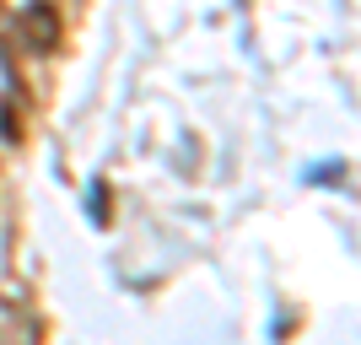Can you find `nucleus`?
<instances>
[{
    "mask_svg": "<svg viewBox=\"0 0 361 345\" xmlns=\"http://www.w3.org/2000/svg\"><path fill=\"white\" fill-rule=\"evenodd\" d=\"M0 140L6 146H22V119H16V108L0 103Z\"/></svg>",
    "mask_w": 361,
    "mask_h": 345,
    "instance_id": "2",
    "label": "nucleus"
},
{
    "mask_svg": "<svg viewBox=\"0 0 361 345\" xmlns=\"http://www.w3.org/2000/svg\"><path fill=\"white\" fill-rule=\"evenodd\" d=\"M92 210H97V222H108V189H103V183L92 189Z\"/></svg>",
    "mask_w": 361,
    "mask_h": 345,
    "instance_id": "3",
    "label": "nucleus"
},
{
    "mask_svg": "<svg viewBox=\"0 0 361 345\" xmlns=\"http://www.w3.org/2000/svg\"><path fill=\"white\" fill-rule=\"evenodd\" d=\"M16 32H22V44H27L32 54H49V49H60L65 22H60V11H54L49 0H32L27 11L16 16Z\"/></svg>",
    "mask_w": 361,
    "mask_h": 345,
    "instance_id": "1",
    "label": "nucleus"
}]
</instances>
